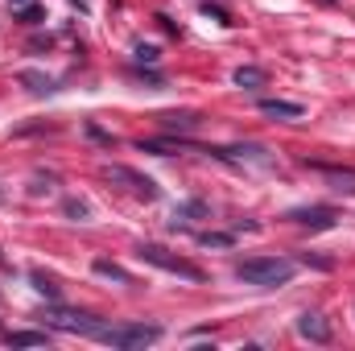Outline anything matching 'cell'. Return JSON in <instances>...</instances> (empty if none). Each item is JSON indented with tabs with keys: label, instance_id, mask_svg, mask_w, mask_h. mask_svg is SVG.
Instances as JSON below:
<instances>
[{
	"label": "cell",
	"instance_id": "6da1fadb",
	"mask_svg": "<svg viewBox=\"0 0 355 351\" xmlns=\"http://www.w3.org/2000/svg\"><path fill=\"white\" fill-rule=\"evenodd\" d=\"M236 277H240L244 285L277 289V285H289V281H293V261H285V257H252V261L236 264Z\"/></svg>",
	"mask_w": 355,
	"mask_h": 351
},
{
	"label": "cell",
	"instance_id": "7a4b0ae2",
	"mask_svg": "<svg viewBox=\"0 0 355 351\" xmlns=\"http://www.w3.org/2000/svg\"><path fill=\"white\" fill-rule=\"evenodd\" d=\"M99 343H107V348H149V343H157L162 339V327H153V323H116V327H99V335H95Z\"/></svg>",
	"mask_w": 355,
	"mask_h": 351
},
{
	"label": "cell",
	"instance_id": "3957f363",
	"mask_svg": "<svg viewBox=\"0 0 355 351\" xmlns=\"http://www.w3.org/2000/svg\"><path fill=\"white\" fill-rule=\"evenodd\" d=\"M137 257H141L145 264H153V268H162V273H174V277H182V281H207V273H202L198 264H190V261H182V257H174V252H166L162 244H141Z\"/></svg>",
	"mask_w": 355,
	"mask_h": 351
},
{
	"label": "cell",
	"instance_id": "277c9868",
	"mask_svg": "<svg viewBox=\"0 0 355 351\" xmlns=\"http://www.w3.org/2000/svg\"><path fill=\"white\" fill-rule=\"evenodd\" d=\"M42 318H46V327H54V331H71V335H99V318L87 314V310H67V306H46L42 310Z\"/></svg>",
	"mask_w": 355,
	"mask_h": 351
},
{
	"label": "cell",
	"instance_id": "5b68a950",
	"mask_svg": "<svg viewBox=\"0 0 355 351\" xmlns=\"http://www.w3.org/2000/svg\"><path fill=\"white\" fill-rule=\"evenodd\" d=\"M103 178L116 182V186H124L128 194H137V198H145V203L162 198V186H157L149 174H141V170H128V166H103Z\"/></svg>",
	"mask_w": 355,
	"mask_h": 351
},
{
	"label": "cell",
	"instance_id": "8992f818",
	"mask_svg": "<svg viewBox=\"0 0 355 351\" xmlns=\"http://www.w3.org/2000/svg\"><path fill=\"white\" fill-rule=\"evenodd\" d=\"M211 157H219V162H236V166H272V149L265 145H219V149H207Z\"/></svg>",
	"mask_w": 355,
	"mask_h": 351
},
{
	"label": "cell",
	"instance_id": "52a82bcc",
	"mask_svg": "<svg viewBox=\"0 0 355 351\" xmlns=\"http://www.w3.org/2000/svg\"><path fill=\"white\" fill-rule=\"evenodd\" d=\"M335 211L331 207H297V211H289V223H297V228H310V232H327V228H335Z\"/></svg>",
	"mask_w": 355,
	"mask_h": 351
},
{
	"label": "cell",
	"instance_id": "ba28073f",
	"mask_svg": "<svg viewBox=\"0 0 355 351\" xmlns=\"http://www.w3.org/2000/svg\"><path fill=\"white\" fill-rule=\"evenodd\" d=\"M297 335L310 339V343H331V323L322 314H302L297 318Z\"/></svg>",
	"mask_w": 355,
	"mask_h": 351
},
{
	"label": "cell",
	"instance_id": "9c48e42d",
	"mask_svg": "<svg viewBox=\"0 0 355 351\" xmlns=\"http://www.w3.org/2000/svg\"><path fill=\"white\" fill-rule=\"evenodd\" d=\"M257 108H261V116H272V120H302L306 116V108L293 99H261Z\"/></svg>",
	"mask_w": 355,
	"mask_h": 351
},
{
	"label": "cell",
	"instance_id": "30bf717a",
	"mask_svg": "<svg viewBox=\"0 0 355 351\" xmlns=\"http://www.w3.org/2000/svg\"><path fill=\"white\" fill-rule=\"evenodd\" d=\"M314 170L327 178L331 190H339V194H355V170H347V166H314Z\"/></svg>",
	"mask_w": 355,
	"mask_h": 351
},
{
	"label": "cell",
	"instance_id": "8fae6325",
	"mask_svg": "<svg viewBox=\"0 0 355 351\" xmlns=\"http://www.w3.org/2000/svg\"><path fill=\"white\" fill-rule=\"evenodd\" d=\"M157 120H162V128H170V132H194V128L202 124L198 112H162Z\"/></svg>",
	"mask_w": 355,
	"mask_h": 351
},
{
	"label": "cell",
	"instance_id": "7c38bea8",
	"mask_svg": "<svg viewBox=\"0 0 355 351\" xmlns=\"http://www.w3.org/2000/svg\"><path fill=\"white\" fill-rule=\"evenodd\" d=\"M202 215H207V203H202V198H190V203L174 207V219H170V228L178 232V223H186V219H202Z\"/></svg>",
	"mask_w": 355,
	"mask_h": 351
},
{
	"label": "cell",
	"instance_id": "4fadbf2b",
	"mask_svg": "<svg viewBox=\"0 0 355 351\" xmlns=\"http://www.w3.org/2000/svg\"><path fill=\"white\" fill-rule=\"evenodd\" d=\"M232 83H236V87H265V83H268V75L261 71V67H236Z\"/></svg>",
	"mask_w": 355,
	"mask_h": 351
},
{
	"label": "cell",
	"instance_id": "5bb4252c",
	"mask_svg": "<svg viewBox=\"0 0 355 351\" xmlns=\"http://www.w3.org/2000/svg\"><path fill=\"white\" fill-rule=\"evenodd\" d=\"M50 335L46 331H12L8 335V348H46Z\"/></svg>",
	"mask_w": 355,
	"mask_h": 351
},
{
	"label": "cell",
	"instance_id": "9a60e30c",
	"mask_svg": "<svg viewBox=\"0 0 355 351\" xmlns=\"http://www.w3.org/2000/svg\"><path fill=\"white\" fill-rule=\"evenodd\" d=\"M17 79L33 91V95H50V91H54V79H50V75H42V71H21Z\"/></svg>",
	"mask_w": 355,
	"mask_h": 351
},
{
	"label": "cell",
	"instance_id": "2e32d148",
	"mask_svg": "<svg viewBox=\"0 0 355 351\" xmlns=\"http://www.w3.org/2000/svg\"><path fill=\"white\" fill-rule=\"evenodd\" d=\"M95 268V277H107V281H120V285H132V277L120 268V264H112V261H95L91 264Z\"/></svg>",
	"mask_w": 355,
	"mask_h": 351
},
{
	"label": "cell",
	"instance_id": "e0dca14e",
	"mask_svg": "<svg viewBox=\"0 0 355 351\" xmlns=\"http://www.w3.org/2000/svg\"><path fill=\"white\" fill-rule=\"evenodd\" d=\"M198 244H202V248H232V244H236V236H232V232H202V236H198Z\"/></svg>",
	"mask_w": 355,
	"mask_h": 351
},
{
	"label": "cell",
	"instance_id": "ac0fdd59",
	"mask_svg": "<svg viewBox=\"0 0 355 351\" xmlns=\"http://www.w3.org/2000/svg\"><path fill=\"white\" fill-rule=\"evenodd\" d=\"M62 211H67L71 219H79V223H87V219H91V207L83 203V198H67V203H62Z\"/></svg>",
	"mask_w": 355,
	"mask_h": 351
},
{
	"label": "cell",
	"instance_id": "d6986e66",
	"mask_svg": "<svg viewBox=\"0 0 355 351\" xmlns=\"http://www.w3.org/2000/svg\"><path fill=\"white\" fill-rule=\"evenodd\" d=\"M33 289H37V293H46L50 302H58V285H54L46 273H33Z\"/></svg>",
	"mask_w": 355,
	"mask_h": 351
},
{
	"label": "cell",
	"instance_id": "ffe728a7",
	"mask_svg": "<svg viewBox=\"0 0 355 351\" xmlns=\"http://www.w3.org/2000/svg\"><path fill=\"white\" fill-rule=\"evenodd\" d=\"M132 54H137V62H157V58H162V50H157V46H145V42H141Z\"/></svg>",
	"mask_w": 355,
	"mask_h": 351
},
{
	"label": "cell",
	"instance_id": "44dd1931",
	"mask_svg": "<svg viewBox=\"0 0 355 351\" xmlns=\"http://www.w3.org/2000/svg\"><path fill=\"white\" fill-rule=\"evenodd\" d=\"M42 17H46V12H42L37 4H25V8H21V21H25V25H37Z\"/></svg>",
	"mask_w": 355,
	"mask_h": 351
},
{
	"label": "cell",
	"instance_id": "7402d4cb",
	"mask_svg": "<svg viewBox=\"0 0 355 351\" xmlns=\"http://www.w3.org/2000/svg\"><path fill=\"white\" fill-rule=\"evenodd\" d=\"M75 4H79V8H83V12H87V0H75Z\"/></svg>",
	"mask_w": 355,
	"mask_h": 351
},
{
	"label": "cell",
	"instance_id": "603a6c76",
	"mask_svg": "<svg viewBox=\"0 0 355 351\" xmlns=\"http://www.w3.org/2000/svg\"><path fill=\"white\" fill-rule=\"evenodd\" d=\"M12 4H25V0H12Z\"/></svg>",
	"mask_w": 355,
	"mask_h": 351
},
{
	"label": "cell",
	"instance_id": "cb8c5ba5",
	"mask_svg": "<svg viewBox=\"0 0 355 351\" xmlns=\"http://www.w3.org/2000/svg\"><path fill=\"white\" fill-rule=\"evenodd\" d=\"M0 203H4V194H0Z\"/></svg>",
	"mask_w": 355,
	"mask_h": 351
}]
</instances>
